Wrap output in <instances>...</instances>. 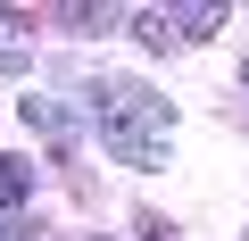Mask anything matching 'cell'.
I'll return each mask as SVG.
<instances>
[{
	"instance_id": "obj_1",
	"label": "cell",
	"mask_w": 249,
	"mask_h": 241,
	"mask_svg": "<svg viewBox=\"0 0 249 241\" xmlns=\"http://www.w3.org/2000/svg\"><path fill=\"white\" fill-rule=\"evenodd\" d=\"M91 116H100V133H108V150H116L124 167H158V158H166L175 116H166L158 92H142V83H100V92H91Z\"/></svg>"
},
{
	"instance_id": "obj_2",
	"label": "cell",
	"mask_w": 249,
	"mask_h": 241,
	"mask_svg": "<svg viewBox=\"0 0 249 241\" xmlns=\"http://www.w3.org/2000/svg\"><path fill=\"white\" fill-rule=\"evenodd\" d=\"M25 191H34V167H25V158H9V150H0V208H17Z\"/></svg>"
},
{
	"instance_id": "obj_3",
	"label": "cell",
	"mask_w": 249,
	"mask_h": 241,
	"mask_svg": "<svg viewBox=\"0 0 249 241\" xmlns=\"http://www.w3.org/2000/svg\"><path fill=\"white\" fill-rule=\"evenodd\" d=\"M25 58H34V50H25V42H9V17H0V75H17Z\"/></svg>"
},
{
	"instance_id": "obj_4",
	"label": "cell",
	"mask_w": 249,
	"mask_h": 241,
	"mask_svg": "<svg viewBox=\"0 0 249 241\" xmlns=\"http://www.w3.org/2000/svg\"><path fill=\"white\" fill-rule=\"evenodd\" d=\"M0 241H42V233H25V224H9V216H0Z\"/></svg>"
},
{
	"instance_id": "obj_5",
	"label": "cell",
	"mask_w": 249,
	"mask_h": 241,
	"mask_svg": "<svg viewBox=\"0 0 249 241\" xmlns=\"http://www.w3.org/2000/svg\"><path fill=\"white\" fill-rule=\"evenodd\" d=\"M241 83H249V67H241Z\"/></svg>"
}]
</instances>
